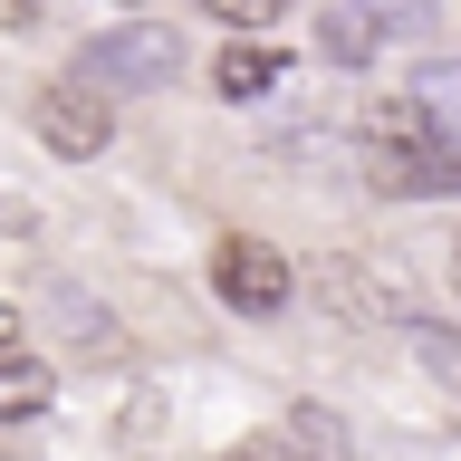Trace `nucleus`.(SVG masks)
I'll return each mask as SVG.
<instances>
[{
	"label": "nucleus",
	"instance_id": "f03ea898",
	"mask_svg": "<svg viewBox=\"0 0 461 461\" xmlns=\"http://www.w3.org/2000/svg\"><path fill=\"white\" fill-rule=\"evenodd\" d=\"M29 125H39V144H49L58 164H96L115 144V96H96V86H77V77H49L29 96Z\"/></svg>",
	"mask_w": 461,
	"mask_h": 461
},
{
	"label": "nucleus",
	"instance_id": "0eeeda50",
	"mask_svg": "<svg viewBox=\"0 0 461 461\" xmlns=\"http://www.w3.org/2000/svg\"><path fill=\"white\" fill-rule=\"evenodd\" d=\"M49 403H58V375L39 366V356H10V346H0V423H39Z\"/></svg>",
	"mask_w": 461,
	"mask_h": 461
},
{
	"label": "nucleus",
	"instance_id": "f257e3e1",
	"mask_svg": "<svg viewBox=\"0 0 461 461\" xmlns=\"http://www.w3.org/2000/svg\"><path fill=\"white\" fill-rule=\"evenodd\" d=\"M77 86H96V96H154V86L183 77V39H173L164 20H125V29H96L77 49V68H68Z\"/></svg>",
	"mask_w": 461,
	"mask_h": 461
},
{
	"label": "nucleus",
	"instance_id": "7ed1b4c3",
	"mask_svg": "<svg viewBox=\"0 0 461 461\" xmlns=\"http://www.w3.org/2000/svg\"><path fill=\"white\" fill-rule=\"evenodd\" d=\"M212 288H221V308H240V317H279L288 308V259L269 250V240H250V230H230L221 250H212Z\"/></svg>",
	"mask_w": 461,
	"mask_h": 461
},
{
	"label": "nucleus",
	"instance_id": "423d86ee",
	"mask_svg": "<svg viewBox=\"0 0 461 461\" xmlns=\"http://www.w3.org/2000/svg\"><path fill=\"white\" fill-rule=\"evenodd\" d=\"M279 77H288V58L269 49V39H230V49L212 58V86H221L230 106H250V96H269Z\"/></svg>",
	"mask_w": 461,
	"mask_h": 461
},
{
	"label": "nucleus",
	"instance_id": "1a4fd4ad",
	"mask_svg": "<svg viewBox=\"0 0 461 461\" xmlns=\"http://www.w3.org/2000/svg\"><path fill=\"white\" fill-rule=\"evenodd\" d=\"M413 106H423V125L442 144H461V68H423L413 77Z\"/></svg>",
	"mask_w": 461,
	"mask_h": 461
},
{
	"label": "nucleus",
	"instance_id": "2eb2a0df",
	"mask_svg": "<svg viewBox=\"0 0 461 461\" xmlns=\"http://www.w3.org/2000/svg\"><path fill=\"white\" fill-rule=\"evenodd\" d=\"M452 279H461V230H452Z\"/></svg>",
	"mask_w": 461,
	"mask_h": 461
},
{
	"label": "nucleus",
	"instance_id": "20e7f679",
	"mask_svg": "<svg viewBox=\"0 0 461 461\" xmlns=\"http://www.w3.org/2000/svg\"><path fill=\"white\" fill-rule=\"evenodd\" d=\"M317 298H327L346 327H384V317H403V298L375 279V269H356V259H327V269H317Z\"/></svg>",
	"mask_w": 461,
	"mask_h": 461
},
{
	"label": "nucleus",
	"instance_id": "ddd939ff",
	"mask_svg": "<svg viewBox=\"0 0 461 461\" xmlns=\"http://www.w3.org/2000/svg\"><path fill=\"white\" fill-rule=\"evenodd\" d=\"M39 20V0H0V29H29Z\"/></svg>",
	"mask_w": 461,
	"mask_h": 461
},
{
	"label": "nucleus",
	"instance_id": "39448f33",
	"mask_svg": "<svg viewBox=\"0 0 461 461\" xmlns=\"http://www.w3.org/2000/svg\"><path fill=\"white\" fill-rule=\"evenodd\" d=\"M240 461H346V423L337 413H317V403H298L269 442H250Z\"/></svg>",
	"mask_w": 461,
	"mask_h": 461
},
{
	"label": "nucleus",
	"instance_id": "9d476101",
	"mask_svg": "<svg viewBox=\"0 0 461 461\" xmlns=\"http://www.w3.org/2000/svg\"><path fill=\"white\" fill-rule=\"evenodd\" d=\"M403 346L423 356L432 384H452V394H461V337H452V327H432V317H403Z\"/></svg>",
	"mask_w": 461,
	"mask_h": 461
},
{
	"label": "nucleus",
	"instance_id": "4468645a",
	"mask_svg": "<svg viewBox=\"0 0 461 461\" xmlns=\"http://www.w3.org/2000/svg\"><path fill=\"white\" fill-rule=\"evenodd\" d=\"M0 346H20V308H0Z\"/></svg>",
	"mask_w": 461,
	"mask_h": 461
},
{
	"label": "nucleus",
	"instance_id": "6e6552de",
	"mask_svg": "<svg viewBox=\"0 0 461 461\" xmlns=\"http://www.w3.org/2000/svg\"><path fill=\"white\" fill-rule=\"evenodd\" d=\"M375 39H384V29L366 20V0H327V10H317V49L337 58V68H366Z\"/></svg>",
	"mask_w": 461,
	"mask_h": 461
},
{
	"label": "nucleus",
	"instance_id": "f8f14e48",
	"mask_svg": "<svg viewBox=\"0 0 461 461\" xmlns=\"http://www.w3.org/2000/svg\"><path fill=\"white\" fill-rule=\"evenodd\" d=\"M202 10H212V20H230V29H269L288 0H202Z\"/></svg>",
	"mask_w": 461,
	"mask_h": 461
},
{
	"label": "nucleus",
	"instance_id": "9b49d317",
	"mask_svg": "<svg viewBox=\"0 0 461 461\" xmlns=\"http://www.w3.org/2000/svg\"><path fill=\"white\" fill-rule=\"evenodd\" d=\"M366 20L384 29V39H432V20H442V10H432V0H366Z\"/></svg>",
	"mask_w": 461,
	"mask_h": 461
}]
</instances>
